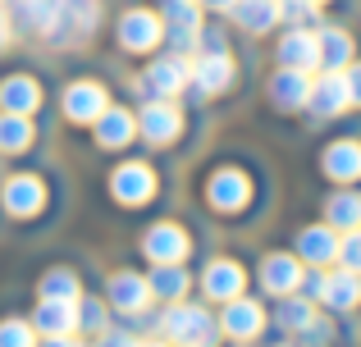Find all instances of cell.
<instances>
[{"label":"cell","mask_w":361,"mask_h":347,"mask_svg":"<svg viewBox=\"0 0 361 347\" xmlns=\"http://www.w3.org/2000/svg\"><path fill=\"white\" fill-rule=\"evenodd\" d=\"M160 329H165L174 343H183V347H215V334H220V324H215L211 311H202V306L174 302V306L165 311V320H160Z\"/></svg>","instance_id":"6da1fadb"},{"label":"cell","mask_w":361,"mask_h":347,"mask_svg":"<svg viewBox=\"0 0 361 347\" xmlns=\"http://www.w3.org/2000/svg\"><path fill=\"white\" fill-rule=\"evenodd\" d=\"M101 5L97 0H60V14H55V27L46 37L51 42H82V37L97 27Z\"/></svg>","instance_id":"7a4b0ae2"},{"label":"cell","mask_w":361,"mask_h":347,"mask_svg":"<svg viewBox=\"0 0 361 347\" xmlns=\"http://www.w3.org/2000/svg\"><path fill=\"white\" fill-rule=\"evenodd\" d=\"M307 106L316 110L320 119L343 115V110L353 106V92H348V73H343V69H325V73H320V82H311Z\"/></svg>","instance_id":"3957f363"},{"label":"cell","mask_w":361,"mask_h":347,"mask_svg":"<svg viewBox=\"0 0 361 347\" xmlns=\"http://www.w3.org/2000/svg\"><path fill=\"white\" fill-rule=\"evenodd\" d=\"M165 37V23H160L151 9H128L119 18V46L123 51H151V46Z\"/></svg>","instance_id":"277c9868"},{"label":"cell","mask_w":361,"mask_h":347,"mask_svg":"<svg viewBox=\"0 0 361 347\" xmlns=\"http://www.w3.org/2000/svg\"><path fill=\"white\" fill-rule=\"evenodd\" d=\"M106 87L101 82H73L69 92H64V115L73 119V124H97L101 115H106Z\"/></svg>","instance_id":"5b68a950"},{"label":"cell","mask_w":361,"mask_h":347,"mask_svg":"<svg viewBox=\"0 0 361 347\" xmlns=\"http://www.w3.org/2000/svg\"><path fill=\"white\" fill-rule=\"evenodd\" d=\"M32 329H42L46 339L51 334H73L78 329V297H42L32 315Z\"/></svg>","instance_id":"8992f818"},{"label":"cell","mask_w":361,"mask_h":347,"mask_svg":"<svg viewBox=\"0 0 361 347\" xmlns=\"http://www.w3.org/2000/svg\"><path fill=\"white\" fill-rule=\"evenodd\" d=\"M142 251H147L156 265H178L188 256V233L178 224H156V229L142 238Z\"/></svg>","instance_id":"52a82bcc"},{"label":"cell","mask_w":361,"mask_h":347,"mask_svg":"<svg viewBox=\"0 0 361 347\" xmlns=\"http://www.w3.org/2000/svg\"><path fill=\"white\" fill-rule=\"evenodd\" d=\"M137 128L147 133V142H174L178 128H183V119H178V106H174V101L160 96V101H151V106L137 115Z\"/></svg>","instance_id":"ba28073f"},{"label":"cell","mask_w":361,"mask_h":347,"mask_svg":"<svg viewBox=\"0 0 361 347\" xmlns=\"http://www.w3.org/2000/svg\"><path fill=\"white\" fill-rule=\"evenodd\" d=\"M261 284H265V293H274V297L298 293V288H302V260L298 256H283V251L265 256L261 260Z\"/></svg>","instance_id":"9c48e42d"},{"label":"cell","mask_w":361,"mask_h":347,"mask_svg":"<svg viewBox=\"0 0 361 347\" xmlns=\"http://www.w3.org/2000/svg\"><path fill=\"white\" fill-rule=\"evenodd\" d=\"M165 14H169V42L174 51H192L202 42V14H197L192 0H165Z\"/></svg>","instance_id":"30bf717a"},{"label":"cell","mask_w":361,"mask_h":347,"mask_svg":"<svg viewBox=\"0 0 361 347\" xmlns=\"http://www.w3.org/2000/svg\"><path fill=\"white\" fill-rule=\"evenodd\" d=\"M110 192H115V201H123V206H142L156 192V178H151L147 165H119L115 178H110Z\"/></svg>","instance_id":"8fae6325"},{"label":"cell","mask_w":361,"mask_h":347,"mask_svg":"<svg viewBox=\"0 0 361 347\" xmlns=\"http://www.w3.org/2000/svg\"><path fill=\"white\" fill-rule=\"evenodd\" d=\"M192 78H197V87H202L206 96L224 92V87L233 82V60H229V51H224V46H211V51H202V60H197Z\"/></svg>","instance_id":"7c38bea8"},{"label":"cell","mask_w":361,"mask_h":347,"mask_svg":"<svg viewBox=\"0 0 361 347\" xmlns=\"http://www.w3.org/2000/svg\"><path fill=\"white\" fill-rule=\"evenodd\" d=\"M188 78H192V69H188L183 55H165V60H156L147 69V87L156 92V96H169V101L188 87Z\"/></svg>","instance_id":"4fadbf2b"},{"label":"cell","mask_w":361,"mask_h":347,"mask_svg":"<svg viewBox=\"0 0 361 347\" xmlns=\"http://www.w3.org/2000/svg\"><path fill=\"white\" fill-rule=\"evenodd\" d=\"M279 64L283 69H316L320 64V46H316V32H307V27H293V32H283L279 42Z\"/></svg>","instance_id":"5bb4252c"},{"label":"cell","mask_w":361,"mask_h":347,"mask_svg":"<svg viewBox=\"0 0 361 347\" xmlns=\"http://www.w3.org/2000/svg\"><path fill=\"white\" fill-rule=\"evenodd\" d=\"M46 206V187H42V178H32V174H14L5 183V210L9 215H37Z\"/></svg>","instance_id":"9a60e30c"},{"label":"cell","mask_w":361,"mask_h":347,"mask_svg":"<svg viewBox=\"0 0 361 347\" xmlns=\"http://www.w3.org/2000/svg\"><path fill=\"white\" fill-rule=\"evenodd\" d=\"M261 324H265V311H261V302H247V297H233V302L224 306V320H220V329L229 334V339H256V334H261Z\"/></svg>","instance_id":"2e32d148"},{"label":"cell","mask_w":361,"mask_h":347,"mask_svg":"<svg viewBox=\"0 0 361 347\" xmlns=\"http://www.w3.org/2000/svg\"><path fill=\"white\" fill-rule=\"evenodd\" d=\"M147 302H151V284L137 279L133 270H123V275L110 279V306H119L123 315H137Z\"/></svg>","instance_id":"e0dca14e"},{"label":"cell","mask_w":361,"mask_h":347,"mask_svg":"<svg viewBox=\"0 0 361 347\" xmlns=\"http://www.w3.org/2000/svg\"><path fill=\"white\" fill-rule=\"evenodd\" d=\"M37 106H42V87H37L27 73H14V78L0 82V110H9V115H32Z\"/></svg>","instance_id":"ac0fdd59"},{"label":"cell","mask_w":361,"mask_h":347,"mask_svg":"<svg viewBox=\"0 0 361 347\" xmlns=\"http://www.w3.org/2000/svg\"><path fill=\"white\" fill-rule=\"evenodd\" d=\"M206 284V297H215V302H233V297H243V270L233 265V260H211L202 275Z\"/></svg>","instance_id":"d6986e66"},{"label":"cell","mask_w":361,"mask_h":347,"mask_svg":"<svg viewBox=\"0 0 361 347\" xmlns=\"http://www.w3.org/2000/svg\"><path fill=\"white\" fill-rule=\"evenodd\" d=\"M247 174L238 170H220L211 174V183H206V196H211V206H220V210H238V206L247 201Z\"/></svg>","instance_id":"ffe728a7"},{"label":"cell","mask_w":361,"mask_h":347,"mask_svg":"<svg viewBox=\"0 0 361 347\" xmlns=\"http://www.w3.org/2000/svg\"><path fill=\"white\" fill-rule=\"evenodd\" d=\"M298 256H302V260H311V265H329V260H338V233L329 229V224L302 229V238H298Z\"/></svg>","instance_id":"44dd1931"},{"label":"cell","mask_w":361,"mask_h":347,"mask_svg":"<svg viewBox=\"0 0 361 347\" xmlns=\"http://www.w3.org/2000/svg\"><path fill=\"white\" fill-rule=\"evenodd\" d=\"M325 174L334 178V183H353L361 178V142L357 137H343V142H334L325 151Z\"/></svg>","instance_id":"7402d4cb"},{"label":"cell","mask_w":361,"mask_h":347,"mask_svg":"<svg viewBox=\"0 0 361 347\" xmlns=\"http://www.w3.org/2000/svg\"><path fill=\"white\" fill-rule=\"evenodd\" d=\"M270 96L279 101L283 110H298V106H307V96H311V78L302 69H279L270 78Z\"/></svg>","instance_id":"603a6c76"},{"label":"cell","mask_w":361,"mask_h":347,"mask_svg":"<svg viewBox=\"0 0 361 347\" xmlns=\"http://www.w3.org/2000/svg\"><path fill=\"white\" fill-rule=\"evenodd\" d=\"M320 302H329L334 311H353V306L361 302V279L353 275V270H343V275H325Z\"/></svg>","instance_id":"cb8c5ba5"},{"label":"cell","mask_w":361,"mask_h":347,"mask_svg":"<svg viewBox=\"0 0 361 347\" xmlns=\"http://www.w3.org/2000/svg\"><path fill=\"white\" fill-rule=\"evenodd\" d=\"M229 14L238 18L247 32H265V27L279 23V0H238Z\"/></svg>","instance_id":"d4e9b609"},{"label":"cell","mask_w":361,"mask_h":347,"mask_svg":"<svg viewBox=\"0 0 361 347\" xmlns=\"http://www.w3.org/2000/svg\"><path fill=\"white\" fill-rule=\"evenodd\" d=\"M133 128H137V119H133L128 110H110L106 106V115L97 119V142L101 146H123L133 137Z\"/></svg>","instance_id":"484cf974"},{"label":"cell","mask_w":361,"mask_h":347,"mask_svg":"<svg viewBox=\"0 0 361 347\" xmlns=\"http://www.w3.org/2000/svg\"><path fill=\"white\" fill-rule=\"evenodd\" d=\"M325 215H329V229H343V233L361 229V196L357 192H334L329 206H325Z\"/></svg>","instance_id":"4316f807"},{"label":"cell","mask_w":361,"mask_h":347,"mask_svg":"<svg viewBox=\"0 0 361 347\" xmlns=\"http://www.w3.org/2000/svg\"><path fill=\"white\" fill-rule=\"evenodd\" d=\"M320 46V64L325 69H343L348 60H353V42H348V32H338V27H325V32L316 37Z\"/></svg>","instance_id":"83f0119b"},{"label":"cell","mask_w":361,"mask_h":347,"mask_svg":"<svg viewBox=\"0 0 361 347\" xmlns=\"http://www.w3.org/2000/svg\"><path fill=\"white\" fill-rule=\"evenodd\" d=\"M55 14H60V0H18V18H23V27H32V32H51Z\"/></svg>","instance_id":"f1b7e54d"},{"label":"cell","mask_w":361,"mask_h":347,"mask_svg":"<svg viewBox=\"0 0 361 347\" xmlns=\"http://www.w3.org/2000/svg\"><path fill=\"white\" fill-rule=\"evenodd\" d=\"M147 284H151V293H156V297H169V302H178V297L188 293L183 265H156V275H151Z\"/></svg>","instance_id":"f546056e"},{"label":"cell","mask_w":361,"mask_h":347,"mask_svg":"<svg viewBox=\"0 0 361 347\" xmlns=\"http://www.w3.org/2000/svg\"><path fill=\"white\" fill-rule=\"evenodd\" d=\"M32 142V124H27V115H0V151H23V146Z\"/></svg>","instance_id":"4dcf8cb0"},{"label":"cell","mask_w":361,"mask_h":347,"mask_svg":"<svg viewBox=\"0 0 361 347\" xmlns=\"http://www.w3.org/2000/svg\"><path fill=\"white\" fill-rule=\"evenodd\" d=\"M279 324L283 329H311L316 324V306H311V297H283L279 302Z\"/></svg>","instance_id":"1f68e13d"},{"label":"cell","mask_w":361,"mask_h":347,"mask_svg":"<svg viewBox=\"0 0 361 347\" xmlns=\"http://www.w3.org/2000/svg\"><path fill=\"white\" fill-rule=\"evenodd\" d=\"M42 297H82L78 275H73V270H51V275L42 279Z\"/></svg>","instance_id":"d6a6232c"},{"label":"cell","mask_w":361,"mask_h":347,"mask_svg":"<svg viewBox=\"0 0 361 347\" xmlns=\"http://www.w3.org/2000/svg\"><path fill=\"white\" fill-rule=\"evenodd\" d=\"M0 347H37L32 324H27V320H5V324H0Z\"/></svg>","instance_id":"836d02e7"},{"label":"cell","mask_w":361,"mask_h":347,"mask_svg":"<svg viewBox=\"0 0 361 347\" xmlns=\"http://www.w3.org/2000/svg\"><path fill=\"white\" fill-rule=\"evenodd\" d=\"M78 329H92V334L106 329V311H101V302H92V297H78Z\"/></svg>","instance_id":"e575fe53"},{"label":"cell","mask_w":361,"mask_h":347,"mask_svg":"<svg viewBox=\"0 0 361 347\" xmlns=\"http://www.w3.org/2000/svg\"><path fill=\"white\" fill-rule=\"evenodd\" d=\"M338 260H343L353 275H361V229H353L343 242H338Z\"/></svg>","instance_id":"d590c367"},{"label":"cell","mask_w":361,"mask_h":347,"mask_svg":"<svg viewBox=\"0 0 361 347\" xmlns=\"http://www.w3.org/2000/svg\"><path fill=\"white\" fill-rule=\"evenodd\" d=\"M279 14L283 18H288V23H311V14H316V5H311V0H283V5H279Z\"/></svg>","instance_id":"8d00e7d4"},{"label":"cell","mask_w":361,"mask_h":347,"mask_svg":"<svg viewBox=\"0 0 361 347\" xmlns=\"http://www.w3.org/2000/svg\"><path fill=\"white\" fill-rule=\"evenodd\" d=\"M97 347H137V339L123 334V329H101V343Z\"/></svg>","instance_id":"74e56055"},{"label":"cell","mask_w":361,"mask_h":347,"mask_svg":"<svg viewBox=\"0 0 361 347\" xmlns=\"http://www.w3.org/2000/svg\"><path fill=\"white\" fill-rule=\"evenodd\" d=\"M348 92H353V106H361V64L348 69Z\"/></svg>","instance_id":"f35d334b"},{"label":"cell","mask_w":361,"mask_h":347,"mask_svg":"<svg viewBox=\"0 0 361 347\" xmlns=\"http://www.w3.org/2000/svg\"><path fill=\"white\" fill-rule=\"evenodd\" d=\"M46 347H78V343H73V334H51Z\"/></svg>","instance_id":"ab89813d"},{"label":"cell","mask_w":361,"mask_h":347,"mask_svg":"<svg viewBox=\"0 0 361 347\" xmlns=\"http://www.w3.org/2000/svg\"><path fill=\"white\" fill-rule=\"evenodd\" d=\"M202 5H211V9H233L238 0H202Z\"/></svg>","instance_id":"60d3db41"},{"label":"cell","mask_w":361,"mask_h":347,"mask_svg":"<svg viewBox=\"0 0 361 347\" xmlns=\"http://www.w3.org/2000/svg\"><path fill=\"white\" fill-rule=\"evenodd\" d=\"M9 46V23H5V14H0V51Z\"/></svg>","instance_id":"b9f144b4"},{"label":"cell","mask_w":361,"mask_h":347,"mask_svg":"<svg viewBox=\"0 0 361 347\" xmlns=\"http://www.w3.org/2000/svg\"><path fill=\"white\" fill-rule=\"evenodd\" d=\"M137 347H165V343H137Z\"/></svg>","instance_id":"7bdbcfd3"},{"label":"cell","mask_w":361,"mask_h":347,"mask_svg":"<svg viewBox=\"0 0 361 347\" xmlns=\"http://www.w3.org/2000/svg\"><path fill=\"white\" fill-rule=\"evenodd\" d=\"M283 347H302V343H283Z\"/></svg>","instance_id":"ee69618b"},{"label":"cell","mask_w":361,"mask_h":347,"mask_svg":"<svg viewBox=\"0 0 361 347\" xmlns=\"http://www.w3.org/2000/svg\"><path fill=\"white\" fill-rule=\"evenodd\" d=\"M311 5H325V0H311Z\"/></svg>","instance_id":"f6af8a7d"}]
</instances>
